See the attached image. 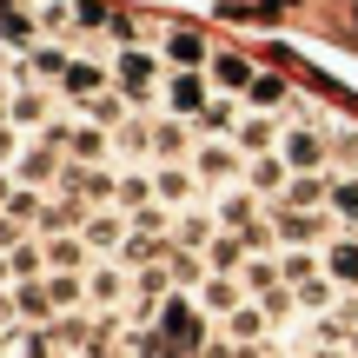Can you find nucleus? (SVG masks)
Wrapping results in <instances>:
<instances>
[{"instance_id":"f257e3e1","label":"nucleus","mask_w":358,"mask_h":358,"mask_svg":"<svg viewBox=\"0 0 358 358\" xmlns=\"http://www.w3.org/2000/svg\"><path fill=\"white\" fill-rule=\"evenodd\" d=\"M159 338L173 345V358H186V352H199V338H206V319H199V299H186V292H173L166 306H159V325H153Z\"/></svg>"},{"instance_id":"f03ea898","label":"nucleus","mask_w":358,"mask_h":358,"mask_svg":"<svg viewBox=\"0 0 358 358\" xmlns=\"http://www.w3.org/2000/svg\"><path fill=\"white\" fill-rule=\"evenodd\" d=\"M113 66H120V93H127L133 106H146V100H153V87H159V60H153V53L127 47V53H120Z\"/></svg>"},{"instance_id":"7ed1b4c3","label":"nucleus","mask_w":358,"mask_h":358,"mask_svg":"<svg viewBox=\"0 0 358 358\" xmlns=\"http://www.w3.org/2000/svg\"><path fill=\"white\" fill-rule=\"evenodd\" d=\"M13 179H20V186H53V179H60V146H27L20 159H13Z\"/></svg>"},{"instance_id":"20e7f679","label":"nucleus","mask_w":358,"mask_h":358,"mask_svg":"<svg viewBox=\"0 0 358 358\" xmlns=\"http://www.w3.org/2000/svg\"><path fill=\"white\" fill-rule=\"evenodd\" d=\"M219 232H226V226H219V213H199V206H192V213H179V219H173V239L186 245V252H206V245H213Z\"/></svg>"},{"instance_id":"39448f33","label":"nucleus","mask_w":358,"mask_h":358,"mask_svg":"<svg viewBox=\"0 0 358 358\" xmlns=\"http://www.w3.org/2000/svg\"><path fill=\"white\" fill-rule=\"evenodd\" d=\"M166 100H173V120H192V127H199V113L213 106V93H206L199 73H179L173 87H166Z\"/></svg>"},{"instance_id":"423d86ee","label":"nucleus","mask_w":358,"mask_h":358,"mask_svg":"<svg viewBox=\"0 0 358 358\" xmlns=\"http://www.w3.org/2000/svg\"><path fill=\"white\" fill-rule=\"evenodd\" d=\"M325 272H332V285H358V232H338V239H325Z\"/></svg>"},{"instance_id":"0eeeda50","label":"nucleus","mask_w":358,"mask_h":358,"mask_svg":"<svg viewBox=\"0 0 358 358\" xmlns=\"http://www.w3.org/2000/svg\"><path fill=\"white\" fill-rule=\"evenodd\" d=\"M239 272H206V285H199V312H219V319H226V312H239Z\"/></svg>"},{"instance_id":"6e6552de","label":"nucleus","mask_w":358,"mask_h":358,"mask_svg":"<svg viewBox=\"0 0 358 358\" xmlns=\"http://www.w3.org/2000/svg\"><path fill=\"white\" fill-rule=\"evenodd\" d=\"M325 219H332V213H325ZM325 219L319 213H279L272 232H279V245H319L325 239Z\"/></svg>"},{"instance_id":"1a4fd4ad","label":"nucleus","mask_w":358,"mask_h":358,"mask_svg":"<svg viewBox=\"0 0 358 358\" xmlns=\"http://www.w3.org/2000/svg\"><path fill=\"white\" fill-rule=\"evenodd\" d=\"M245 259H252L245 232H219V239L206 245V272H245Z\"/></svg>"},{"instance_id":"9d476101","label":"nucleus","mask_w":358,"mask_h":358,"mask_svg":"<svg viewBox=\"0 0 358 358\" xmlns=\"http://www.w3.org/2000/svg\"><path fill=\"white\" fill-rule=\"evenodd\" d=\"M13 306H20V319H27V325H53L47 279H13Z\"/></svg>"},{"instance_id":"9b49d317","label":"nucleus","mask_w":358,"mask_h":358,"mask_svg":"<svg viewBox=\"0 0 358 358\" xmlns=\"http://www.w3.org/2000/svg\"><path fill=\"white\" fill-rule=\"evenodd\" d=\"M226 338L232 345H259V338H266V306H239V312H226Z\"/></svg>"},{"instance_id":"f8f14e48","label":"nucleus","mask_w":358,"mask_h":358,"mask_svg":"<svg viewBox=\"0 0 358 358\" xmlns=\"http://www.w3.org/2000/svg\"><path fill=\"white\" fill-rule=\"evenodd\" d=\"M159 199V192H153V179H146V173H120V192H113V206H120V213H146V206H153Z\"/></svg>"},{"instance_id":"ddd939ff","label":"nucleus","mask_w":358,"mask_h":358,"mask_svg":"<svg viewBox=\"0 0 358 358\" xmlns=\"http://www.w3.org/2000/svg\"><path fill=\"white\" fill-rule=\"evenodd\" d=\"M192 173H199L206 186H219V179L239 173V159H232V146H199V153H192Z\"/></svg>"},{"instance_id":"4468645a","label":"nucleus","mask_w":358,"mask_h":358,"mask_svg":"<svg viewBox=\"0 0 358 358\" xmlns=\"http://www.w3.org/2000/svg\"><path fill=\"white\" fill-rule=\"evenodd\" d=\"M166 60L179 66V73H199V66H206V40L179 27V34H166Z\"/></svg>"},{"instance_id":"2eb2a0df","label":"nucleus","mask_w":358,"mask_h":358,"mask_svg":"<svg viewBox=\"0 0 358 358\" xmlns=\"http://www.w3.org/2000/svg\"><path fill=\"white\" fill-rule=\"evenodd\" d=\"M213 213H219V226H226V232H245V226L259 219V206H252V192L239 186V192H226V199H219Z\"/></svg>"},{"instance_id":"dca6fc26","label":"nucleus","mask_w":358,"mask_h":358,"mask_svg":"<svg viewBox=\"0 0 358 358\" xmlns=\"http://www.w3.org/2000/svg\"><path fill=\"white\" fill-rule=\"evenodd\" d=\"M127 272L120 266H93V279H87V292H93V306H120V299H127Z\"/></svg>"},{"instance_id":"f3484780","label":"nucleus","mask_w":358,"mask_h":358,"mask_svg":"<svg viewBox=\"0 0 358 358\" xmlns=\"http://www.w3.org/2000/svg\"><path fill=\"white\" fill-rule=\"evenodd\" d=\"M192 186H199V173H192V159H186V166H159V173H153V192H159L166 206H173V199H186Z\"/></svg>"},{"instance_id":"a211bd4d","label":"nucleus","mask_w":358,"mask_h":358,"mask_svg":"<svg viewBox=\"0 0 358 358\" xmlns=\"http://www.w3.org/2000/svg\"><path fill=\"white\" fill-rule=\"evenodd\" d=\"M325 213H332L338 226L358 232V179H332V199H325Z\"/></svg>"},{"instance_id":"6ab92c4d","label":"nucleus","mask_w":358,"mask_h":358,"mask_svg":"<svg viewBox=\"0 0 358 358\" xmlns=\"http://www.w3.org/2000/svg\"><path fill=\"white\" fill-rule=\"evenodd\" d=\"M285 159L279 153H266V159H252V166H245V179H252V192H285Z\"/></svg>"},{"instance_id":"aec40b11","label":"nucleus","mask_w":358,"mask_h":358,"mask_svg":"<svg viewBox=\"0 0 358 358\" xmlns=\"http://www.w3.org/2000/svg\"><path fill=\"white\" fill-rule=\"evenodd\" d=\"M7 259H13V279H40V272H47V245L40 239H20Z\"/></svg>"},{"instance_id":"412c9836","label":"nucleus","mask_w":358,"mask_h":358,"mask_svg":"<svg viewBox=\"0 0 358 358\" xmlns=\"http://www.w3.org/2000/svg\"><path fill=\"white\" fill-rule=\"evenodd\" d=\"M80 259H87V239H60V232L47 239V272H73Z\"/></svg>"},{"instance_id":"4be33fe9","label":"nucleus","mask_w":358,"mask_h":358,"mask_svg":"<svg viewBox=\"0 0 358 358\" xmlns=\"http://www.w3.org/2000/svg\"><path fill=\"white\" fill-rule=\"evenodd\" d=\"M87 120H93V127H127V93H100V100H87Z\"/></svg>"},{"instance_id":"5701e85b","label":"nucleus","mask_w":358,"mask_h":358,"mask_svg":"<svg viewBox=\"0 0 358 358\" xmlns=\"http://www.w3.org/2000/svg\"><path fill=\"white\" fill-rule=\"evenodd\" d=\"M292 292H299V306H306V312H325V306H332V272H312V279L292 285Z\"/></svg>"},{"instance_id":"b1692460","label":"nucleus","mask_w":358,"mask_h":358,"mask_svg":"<svg viewBox=\"0 0 358 358\" xmlns=\"http://www.w3.org/2000/svg\"><path fill=\"white\" fill-rule=\"evenodd\" d=\"M13 127H40V120H47V93H13Z\"/></svg>"},{"instance_id":"393cba45","label":"nucleus","mask_w":358,"mask_h":358,"mask_svg":"<svg viewBox=\"0 0 358 358\" xmlns=\"http://www.w3.org/2000/svg\"><path fill=\"white\" fill-rule=\"evenodd\" d=\"M73 159H106V127H93V120H87V127L73 133Z\"/></svg>"},{"instance_id":"a878e982","label":"nucleus","mask_w":358,"mask_h":358,"mask_svg":"<svg viewBox=\"0 0 358 358\" xmlns=\"http://www.w3.org/2000/svg\"><path fill=\"white\" fill-rule=\"evenodd\" d=\"M213 73H219V87H252V66H245L239 53H219V60H213Z\"/></svg>"},{"instance_id":"bb28decb","label":"nucleus","mask_w":358,"mask_h":358,"mask_svg":"<svg viewBox=\"0 0 358 358\" xmlns=\"http://www.w3.org/2000/svg\"><path fill=\"white\" fill-rule=\"evenodd\" d=\"M27 60H34V73H47V80H66V66H73V60H66L60 47H34Z\"/></svg>"},{"instance_id":"cd10ccee","label":"nucleus","mask_w":358,"mask_h":358,"mask_svg":"<svg viewBox=\"0 0 358 358\" xmlns=\"http://www.w3.org/2000/svg\"><path fill=\"white\" fill-rule=\"evenodd\" d=\"M93 87H100V66H93V60H73V66H66V93H87V100H93Z\"/></svg>"},{"instance_id":"c85d7f7f","label":"nucleus","mask_w":358,"mask_h":358,"mask_svg":"<svg viewBox=\"0 0 358 358\" xmlns=\"http://www.w3.org/2000/svg\"><path fill=\"white\" fill-rule=\"evenodd\" d=\"M47 299H53V312H60V306H80V279H73V272H53V279H47Z\"/></svg>"},{"instance_id":"c756f323","label":"nucleus","mask_w":358,"mask_h":358,"mask_svg":"<svg viewBox=\"0 0 358 358\" xmlns=\"http://www.w3.org/2000/svg\"><path fill=\"white\" fill-rule=\"evenodd\" d=\"M245 93H252V106H285V80H272V73H259Z\"/></svg>"},{"instance_id":"7c9ffc66","label":"nucleus","mask_w":358,"mask_h":358,"mask_svg":"<svg viewBox=\"0 0 358 358\" xmlns=\"http://www.w3.org/2000/svg\"><path fill=\"white\" fill-rule=\"evenodd\" d=\"M239 146H245V153L272 146V120H245V127H239Z\"/></svg>"},{"instance_id":"2f4dec72","label":"nucleus","mask_w":358,"mask_h":358,"mask_svg":"<svg viewBox=\"0 0 358 358\" xmlns=\"http://www.w3.org/2000/svg\"><path fill=\"white\" fill-rule=\"evenodd\" d=\"M153 146H159V153H179V146H186V127H179V120H159V127H153Z\"/></svg>"},{"instance_id":"473e14b6","label":"nucleus","mask_w":358,"mask_h":358,"mask_svg":"<svg viewBox=\"0 0 358 358\" xmlns=\"http://www.w3.org/2000/svg\"><path fill=\"white\" fill-rule=\"evenodd\" d=\"M199 127H206V133H232V100H213V106L199 113Z\"/></svg>"},{"instance_id":"72a5a7b5","label":"nucleus","mask_w":358,"mask_h":358,"mask_svg":"<svg viewBox=\"0 0 358 358\" xmlns=\"http://www.w3.org/2000/svg\"><path fill=\"white\" fill-rule=\"evenodd\" d=\"M332 159H358V127H332Z\"/></svg>"},{"instance_id":"f704fd0d","label":"nucleus","mask_w":358,"mask_h":358,"mask_svg":"<svg viewBox=\"0 0 358 358\" xmlns=\"http://www.w3.org/2000/svg\"><path fill=\"white\" fill-rule=\"evenodd\" d=\"M27 239V219H13V213H0V252H13V245Z\"/></svg>"},{"instance_id":"c9c22d12","label":"nucleus","mask_w":358,"mask_h":358,"mask_svg":"<svg viewBox=\"0 0 358 358\" xmlns=\"http://www.w3.org/2000/svg\"><path fill=\"white\" fill-rule=\"evenodd\" d=\"M34 20H47V27H66V0H34Z\"/></svg>"},{"instance_id":"e433bc0d","label":"nucleus","mask_w":358,"mask_h":358,"mask_svg":"<svg viewBox=\"0 0 358 358\" xmlns=\"http://www.w3.org/2000/svg\"><path fill=\"white\" fill-rule=\"evenodd\" d=\"M7 159H20V140H13V120H0V166Z\"/></svg>"},{"instance_id":"4c0bfd02","label":"nucleus","mask_w":358,"mask_h":358,"mask_svg":"<svg viewBox=\"0 0 358 358\" xmlns=\"http://www.w3.org/2000/svg\"><path fill=\"white\" fill-rule=\"evenodd\" d=\"M7 113H13V93H7V87H0V120H7Z\"/></svg>"},{"instance_id":"58836bf2","label":"nucleus","mask_w":358,"mask_h":358,"mask_svg":"<svg viewBox=\"0 0 358 358\" xmlns=\"http://www.w3.org/2000/svg\"><path fill=\"white\" fill-rule=\"evenodd\" d=\"M7 279H13V259H7V252H0V285H7Z\"/></svg>"},{"instance_id":"ea45409f","label":"nucleus","mask_w":358,"mask_h":358,"mask_svg":"<svg viewBox=\"0 0 358 358\" xmlns=\"http://www.w3.org/2000/svg\"><path fill=\"white\" fill-rule=\"evenodd\" d=\"M0 206H13V186H7V179H0Z\"/></svg>"},{"instance_id":"a19ab883","label":"nucleus","mask_w":358,"mask_h":358,"mask_svg":"<svg viewBox=\"0 0 358 358\" xmlns=\"http://www.w3.org/2000/svg\"><path fill=\"white\" fill-rule=\"evenodd\" d=\"M352 20H358V0H352Z\"/></svg>"}]
</instances>
